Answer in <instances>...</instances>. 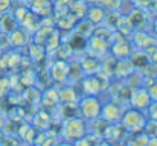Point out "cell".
Here are the masks:
<instances>
[{
    "mask_svg": "<svg viewBox=\"0 0 157 146\" xmlns=\"http://www.w3.org/2000/svg\"><path fill=\"white\" fill-rule=\"evenodd\" d=\"M79 84H81V90L84 96H98L104 90L102 82L98 75H84Z\"/></svg>",
    "mask_w": 157,
    "mask_h": 146,
    "instance_id": "8992f818",
    "label": "cell"
},
{
    "mask_svg": "<svg viewBox=\"0 0 157 146\" xmlns=\"http://www.w3.org/2000/svg\"><path fill=\"white\" fill-rule=\"evenodd\" d=\"M151 34L157 37V14H154L153 17V21H151Z\"/></svg>",
    "mask_w": 157,
    "mask_h": 146,
    "instance_id": "603a6c76",
    "label": "cell"
},
{
    "mask_svg": "<svg viewBox=\"0 0 157 146\" xmlns=\"http://www.w3.org/2000/svg\"><path fill=\"white\" fill-rule=\"evenodd\" d=\"M148 117H147V113L145 111H140V110H136V108H125L124 114H122V119H121V123L122 126L128 131V133H139V131H144V126L147 123Z\"/></svg>",
    "mask_w": 157,
    "mask_h": 146,
    "instance_id": "7a4b0ae2",
    "label": "cell"
},
{
    "mask_svg": "<svg viewBox=\"0 0 157 146\" xmlns=\"http://www.w3.org/2000/svg\"><path fill=\"white\" fill-rule=\"evenodd\" d=\"M11 47V40H9V34L0 32V50H6Z\"/></svg>",
    "mask_w": 157,
    "mask_h": 146,
    "instance_id": "44dd1931",
    "label": "cell"
},
{
    "mask_svg": "<svg viewBox=\"0 0 157 146\" xmlns=\"http://www.w3.org/2000/svg\"><path fill=\"white\" fill-rule=\"evenodd\" d=\"M133 70H134V67H133V64H131V61L128 58H125V59H116V62L113 66V75H114V78H117L121 81L124 78H127Z\"/></svg>",
    "mask_w": 157,
    "mask_h": 146,
    "instance_id": "8fae6325",
    "label": "cell"
},
{
    "mask_svg": "<svg viewBox=\"0 0 157 146\" xmlns=\"http://www.w3.org/2000/svg\"><path fill=\"white\" fill-rule=\"evenodd\" d=\"M156 79H157V76H156Z\"/></svg>",
    "mask_w": 157,
    "mask_h": 146,
    "instance_id": "d4e9b609",
    "label": "cell"
},
{
    "mask_svg": "<svg viewBox=\"0 0 157 146\" xmlns=\"http://www.w3.org/2000/svg\"><path fill=\"white\" fill-rule=\"evenodd\" d=\"M87 134V122L79 117H70L66 120H61V128H59V137H63L66 142H73L76 143L81 137Z\"/></svg>",
    "mask_w": 157,
    "mask_h": 146,
    "instance_id": "6da1fadb",
    "label": "cell"
},
{
    "mask_svg": "<svg viewBox=\"0 0 157 146\" xmlns=\"http://www.w3.org/2000/svg\"><path fill=\"white\" fill-rule=\"evenodd\" d=\"M122 18H124V15L119 11H107L104 20H102V23L99 26H104L105 29H108L111 32H116L119 24H121V21H122Z\"/></svg>",
    "mask_w": 157,
    "mask_h": 146,
    "instance_id": "7c38bea8",
    "label": "cell"
},
{
    "mask_svg": "<svg viewBox=\"0 0 157 146\" xmlns=\"http://www.w3.org/2000/svg\"><path fill=\"white\" fill-rule=\"evenodd\" d=\"M147 90H148V95L151 97V100L153 102H157V79H154L150 85H147L145 87Z\"/></svg>",
    "mask_w": 157,
    "mask_h": 146,
    "instance_id": "ffe728a7",
    "label": "cell"
},
{
    "mask_svg": "<svg viewBox=\"0 0 157 146\" xmlns=\"http://www.w3.org/2000/svg\"><path fill=\"white\" fill-rule=\"evenodd\" d=\"M9 40H11V47H23L32 43V34L25 28L18 26L9 34Z\"/></svg>",
    "mask_w": 157,
    "mask_h": 146,
    "instance_id": "ba28073f",
    "label": "cell"
},
{
    "mask_svg": "<svg viewBox=\"0 0 157 146\" xmlns=\"http://www.w3.org/2000/svg\"><path fill=\"white\" fill-rule=\"evenodd\" d=\"M79 66L82 69L84 75H98L101 73V59L87 55L86 58H82L79 61Z\"/></svg>",
    "mask_w": 157,
    "mask_h": 146,
    "instance_id": "30bf717a",
    "label": "cell"
},
{
    "mask_svg": "<svg viewBox=\"0 0 157 146\" xmlns=\"http://www.w3.org/2000/svg\"><path fill=\"white\" fill-rule=\"evenodd\" d=\"M124 111H125V108H124L121 103L110 100V102H107V103H102L101 116H99V117H102L105 122H108V123H119L121 119H122Z\"/></svg>",
    "mask_w": 157,
    "mask_h": 146,
    "instance_id": "5b68a950",
    "label": "cell"
},
{
    "mask_svg": "<svg viewBox=\"0 0 157 146\" xmlns=\"http://www.w3.org/2000/svg\"><path fill=\"white\" fill-rule=\"evenodd\" d=\"M40 103L48 110V108H56L59 103V96H58V88L56 87H48L41 93Z\"/></svg>",
    "mask_w": 157,
    "mask_h": 146,
    "instance_id": "9c48e42d",
    "label": "cell"
},
{
    "mask_svg": "<svg viewBox=\"0 0 157 146\" xmlns=\"http://www.w3.org/2000/svg\"><path fill=\"white\" fill-rule=\"evenodd\" d=\"M154 14H157V6H156V11H154Z\"/></svg>",
    "mask_w": 157,
    "mask_h": 146,
    "instance_id": "cb8c5ba5",
    "label": "cell"
},
{
    "mask_svg": "<svg viewBox=\"0 0 157 146\" xmlns=\"http://www.w3.org/2000/svg\"><path fill=\"white\" fill-rule=\"evenodd\" d=\"M82 76H84V73H82V69L79 66V61H72V62L67 64V81H66V84L76 85L82 79Z\"/></svg>",
    "mask_w": 157,
    "mask_h": 146,
    "instance_id": "4fadbf2b",
    "label": "cell"
},
{
    "mask_svg": "<svg viewBox=\"0 0 157 146\" xmlns=\"http://www.w3.org/2000/svg\"><path fill=\"white\" fill-rule=\"evenodd\" d=\"M76 21H78V18H76L73 14L66 12V14H61V15H58V17L55 18V28H58L59 31H67V32H70V31L75 28Z\"/></svg>",
    "mask_w": 157,
    "mask_h": 146,
    "instance_id": "5bb4252c",
    "label": "cell"
},
{
    "mask_svg": "<svg viewBox=\"0 0 157 146\" xmlns=\"http://www.w3.org/2000/svg\"><path fill=\"white\" fill-rule=\"evenodd\" d=\"M18 28V23L17 20L14 18L12 12L8 11V12H3L0 14V32H5V34H11L14 29Z\"/></svg>",
    "mask_w": 157,
    "mask_h": 146,
    "instance_id": "2e32d148",
    "label": "cell"
},
{
    "mask_svg": "<svg viewBox=\"0 0 157 146\" xmlns=\"http://www.w3.org/2000/svg\"><path fill=\"white\" fill-rule=\"evenodd\" d=\"M67 64L69 61H64V59H56L52 61L51 67H49V75H51V79L55 84H66L67 81Z\"/></svg>",
    "mask_w": 157,
    "mask_h": 146,
    "instance_id": "52a82bcc",
    "label": "cell"
},
{
    "mask_svg": "<svg viewBox=\"0 0 157 146\" xmlns=\"http://www.w3.org/2000/svg\"><path fill=\"white\" fill-rule=\"evenodd\" d=\"M87 9H89L87 0H72V3H70V6H69V12L73 14L76 18L86 17Z\"/></svg>",
    "mask_w": 157,
    "mask_h": 146,
    "instance_id": "d6986e66",
    "label": "cell"
},
{
    "mask_svg": "<svg viewBox=\"0 0 157 146\" xmlns=\"http://www.w3.org/2000/svg\"><path fill=\"white\" fill-rule=\"evenodd\" d=\"M102 102L98 96H82L78 99V116L86 122H92L101 116Z\"/></svg>",
    "mask_w": 157,
    "mask_h": 146,
    "instance_id": "3957f363",
    "label": "cell"
},
{
    "mask_svg": "<svg viewBox=\"0 0 157 146\" xmlns=\"http://www.w3.org/2000/svg\"><path fill=\"white\" fill-rule=\"evenodd\" d=\"M151 97L148 95V90L142 85V87H137V88H133L130 92V96H128V107L131 108H136V110H140V111H147V108L151 105Z\"/></svg>",
    "mask_w": 157,
    "mask_h": 146,
    "instance_id": "277c9868",
    "label": "cell"
},
{
    "mask_svg": "<svg viewBox=\"0 0 157 146\" xmlns=\"http://www.w3.org/2000/svg\"><path fill=\"white\" fill-rule=\"evenodd\" d=\"M105 12H107V9L99 6V5H89V9L86 12V18L89 21H92L95 26H99L104 20Z\"/></svg>",
    "mask_w": 157,
    "mask_h": 146,
    "instance_id": "9a60e30c",
    "label": "cell"
},
{
    "mask_svg": "<svg viewBox=\"0 0 157 146\" xmlns=\"http://www.w3.org/2000/svg\"><path fill=\"white\" fill-rule=\"evenodd\" d=\"M12 2L14 0H0V14L3 12H8L12 6Z\"/></svg>",
    "mask_w": 157,
    "mask_h": 146,
    "instance_id": "7402d4cb",
    "label": "cell"
},
{
    "mask_svg": "<svg viewBox=\"0 0 157 146\" xmlns=\"http://www.w3.org/2000/svg\"><path fill=\"white\" fill-rule=\"evenodd\" d=\"M59 102H76L79 99V95L76 93V87L72 84H66L58 88Z\"/></svg>",
    "mask_w": 157,
    "mask_h": 146,
    "instance_id": "e0dca14e",
    "label": "cell"
},
{
    "mask_svg": "<svg viewBox=\"0 0 157 146\" xmlns=\"http://www.w3.org/2000/svg\"><path fill=\"white\" fill-rule=\"evenodd\" d=\"M95 28H96V26H95L92 21H89L86 17H82V18H78V21H76V24H75L73 31H75V32H78V34H81L82 37L89 38V37H92V35H93Z\"/></svg>",
    "mask_w": 157,
    "mask_h": 146,
    "instance_id": "ac0fdd59",
    "label": "cell"
}]
</instances>
